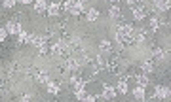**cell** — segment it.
I'll use <instances>...</instances> for the list:
<instances>
[{"instance_id": "obj_19", "label": "cell", "mask_w": 171, "mask_h": 102, "mask_svg": "<svg viewBox=\"0 0 171 102\" xmlns=\"http://www.w3.org/2000/svg\"><path fill=\"white\" fill-rule=\"evenodd\" d=\"M97 17H99V11H97V10H89V11H88V19H89V21H95Z\"/></svg>"}, {"instance_id": "obj_13", "label": "cell", "mask_w": 171, "mask_h": 102, "mask_svg": "<svg viewBox=\"0 0 171 102\" xmlns=\"http://www.w3.org/2000/svg\"><path fill=\"white\" fill-rule=\"evenodd\" d=\"M46 10H48L49 15H57V13H59V4H49Z\"/></svg>"}, {"instance_id": "obj_29", "label": "cell", "mask_w": 171, "mask_h": 102, "mask_svg": "<svg viewBox=\"0 0 171 102\" xmlns=\"http://www.w3.org/2000/svg\"><path fill=\"white\" fill-rule=\"evenodd\" d=\"M19 2H23V4H31L32 0H19Z\"/></svg>"}, {"instance_id": "obj_16", "label": "cell", "mask_w": 171, "mask_h": 102, "mask_svg": "<svg viewBox=\"0 0 171 102\" xmlns=\"http://www.w3.org/2000/svg\"><path fill=\"white\" fill-rule=\"evenodd\" d=\"M116 89H118V93H127V83H126V79H120V83H118V87H116Z\"/></svg>"}, {"instance_id": "obj_4", "label": "cell", "mask_w": 171, "mask_h": 102, "mask_svg": "<svg viewBox=\"0 0 171 102\" xmlns=\"http://www.w3.org/2000/svg\"><path fill=\"white\" fill-rule=\"evenodd\" d=\"M154 97L156 98H169V89H166V87H158Z\"/></svg>"}, {"instance_id": "obj_31", "label": "cell", "mask_w": 171, "mask_h": 102, "mask_svg": "<svg viewBox=\"0 0 171 102\" xmlns=\"http://www.w3.org/2000/svg\"><path fill=\"white\" fill-rule=\"evenodd\" d=\"M112 2H116V0H112Z\"/></svg>"}, {"instance_id": "obj_12", "label": "cell", "mask_w": 171, "mask_h": 102, "mask_svg": "<svg viewBox=\"0 0 171 102\" xmlns=\"http://www.w3.org/2000/svg\"><path fill=\"white\" fill-rule=\"evenodd\" d=\"M78 66H80V61H78V59H69V61H67V68H69V70H74V68H78Z\"/></svg>"}, {"instance_id": "obj_25", "label": "cell", "mask_w": 171, "mask_h": 102, "mask_svg": "<svg viewBox=\"0 0 171 102\" xmlns=\"http://www.w3.org/2000/svg\"><path fill=\"white\" fill-rule=\"evenodd\" d=\"M4 6L6 8H13V6H15V0H4Z\"/></svg>"}, {"instance_id": "obj_24", "label": "cell", "mask_w": 171, "mask_h": 102, "mask_svg": "<svg viewBox=\"0 0 171 102\" xmlns=\"http://www.w3.org/2000/svg\"><path fill=\"white\" fill-rule=\"evenodd\" d=\"M141 66H142V70H146V72H150V70H152V62H142V64H141Z\"/></svg>"}, {"instance_id": "obj_3", "label": "cell", "mask_w": 171, "mask_h": 102, "mask_svg": "<svg viewBox=\"0 0 171 102\" xmlns=\"http://www.w3.org/2000/svg\"><path fill=\"white\" fill-rule=\"evenodd\" d=\"M19 30H21V27H19V23H15V21H10L8 27H6V32L8 34H19Z\"/></svg>"}, {"instance_id": "obj_10", "label": "cell", "mask_w": 171, "mask_h": 102, "mask_svg": "<svg viewBox=\"0 0 171 102\" xmlns=\"http://www.w3.org/2000/svg\"><path fill=\"white\" fill-rule=\"evenodd\" d=\"M34 8H36V11H46V8H48L46 0H36V2H34Z\"/></svg>"}, {"instance_id": "obj_21", "label": "cell", "mask_w": 171, "mask_h": 102, "mask_svg": "<svg viewBox=\"0 0 171 102\" xmlns=\"http://www.w3.org/2000/svg\"><path fill=\"white\" fill-rule=\"evenodd\" d=\"M72 83H74V89H76V91H84V81H78V79H74ZM76 91H74V93H76Z\"/></svg>"}, {"instance_id": "obj_26", "label": "cell", "mask_w": 171, "mask_h": 102, "mask_svg": "<svg viewBox=\"0 0 171 102\" xmlns=\"http://www.w3.org/2000/svg\"><path fill=\"white\" fill-rule=\"evenodd\" d=\"M118 15H120V10L118 8H112L110 10V17H118Z\"/></svg>"}, {"instance_id": "obj_7", "label": "cell", "mask_w": 171, "mask_h": 102, "mask_svg": "<svg viewBox=\"0 0 171 102\" xmlns=\"http://www.w3.org/2000/svg\"><path fill=\"white\" fill-rule=\"evenodd\" d=\"M133 94H135V98H139V100H142V98H145V87H135V89H133Z\"/></svg>"}, {"instance_id": "obj_2", "label": "cell", "mask_w": 171, "mask_h": 102, "mask_svg": "<svg viewBox=\"0 0 171 102\" xmlns=\"http://www.w3.org/2000/svg\"><path fill=\"white\" fill-rule=\"evenodd\" d=\"M52 51H53V53L55 55H65V53H69V46H67V43H63V42H57V43H53V46H52Z\"/></svg>"}, {"instance_id": "obj_32", "label": "cell", "mask_w": 171, "mask_h": 102, "mask_svg": "<svg viewBox=\"0 0 171 102\" xmlns=\"http://www.w3.org/2000/svg\"><path fill=\"white\" fill-rule=\"evenodd\" d=\"M82 2H86V0H82Z\"/></svg>"}, {"instance_id": "obj_15", "label": "cell", "mask_w": 171, "mask_h": 102, "mask_svg": "<svg viewBox=\"0 0 171 102\" xmlns=\"http://www.w3.org/2000/svg\"><path fill=\"white\" fill-rule=\"evenodd\" d=\"M36 81H40V83H48L49 78H48L46 72H38V74H36Z\"/></svg>"}, {"instance_id": "obj_11", "label": "cell", "mask_w": 171, "mask_h": 102, "mask_svg": "<svg viewBox=\"0 0 171 102\" xmlns=\"http://www.w3.org/2000/svg\"><path fill=\"white\" fill-rule=\"evenodd\" d=\"M31 36H32V34L19 30V42H21V43H27V42H31Z\"/></svg>"}, {"instance_id": "obj_17", "label": "cell", "mask_w": 171, "mask_h": 102, "mask_svg": "<svg viewBox=\"0 0 171 102\" xmlns=\"http://www.w3.org/2000/svg\"><path fill=\"white\" fill-rule=\"evenodd\" d=\"M48 91L52 93V94H57V93H59V83H49L48 85Z\"/></svg>"}, {"instance_id": "obj_20", "label": "cell", "mask_w": 171, "mask_h": 102, "mask_svg": "<svg viewBox=\"0 0 171 102\" xmlns=\"http://www.w3.org/2000/svg\"><path fill=\"white\" fill-rule=\"evenodd\" d=\"M137 83H139L141 87H145V85L148 83V78H146V76H137Z\"/></svg>"}, {"instance_id": "obj_22", "label": "cell", "mask_w": 171, "mask_h": 102, "mask_svg": "<svg viewBox=\"0 0 171 102\" xmlns=\"http://www.w3.org/2000/svg\"><path fill=\"white\" fill-rule=\"evenodd\" d=\"M99 47H101L103 51H109V49H110V42H106V40H103L101 43H99Z\"/></svg>"}, {"instance_id": "obj_18", "label": "cell", "mask_w": 171, "mask_h": 102, "mask_svg": "<svg viewBox=\"0 0 171 102\" xmlns=\"http://www.w3.org/2000/svg\"><path fill=\"white\" fill-rule=\"evenodd\" d=\"M74 6H76V0H65V10L72 11V10H74Z\"/></svg>"}, {"instance_id": "obj_6", "label": "cell", "mask_w": 171, "mask_h": 102, "mask_svg": "<svg viewBox=\"0 0 171 102\" xmlns=\"http://www.w3.org/2000/svg\"><path fill=\"white\" fill-rule=\"evenodd\" d=\"M114 97H116V89H114V87H105L103 98H114Z\"/></svg>"}, {"instance_id": "obj_5", "label": "cell", "mask_w": 171, "mask_h": 102, "mask_svg": "<svg viewBox=\"0 0 171 102\" xmlns=\"http://www.w3.org/2000/svg\"><path fill=\"white\" fill-rule=\"evenodd\" d=\"M29 43L40 47V46H44V43H46V38H42V36H31V42H29Z\"/></svg>"}, {"instance_id": "obj_9", "label": "cell", "mask_w": 171, "mask_h": 102, "mask_svg": "<svg viewBox=\"0 0 171 102\" xmlns=\"http://www.w3.org/2000/svg\"><path fill=\"white\" fill-rule=\"evenodd\" d=\"M154 4L158 6V10H163V11L169 10V0H156Z\"/></svg>"}, {"instance_id": "obj_30", "label": "cell", "mask_w": 171, "mask_h": 102, "mask_svg": "<svg viewBox=\"0 0 171 102\" xmlns=\"http://www.w3.org/2000/svg\"><path fill=\"white\" fill-rule=\"evenodd\" d=\"M127 2H129V4H135V2H137V0H127Z\"/></svg>"}, {"instance_id": "obj_28", "label": "cell", "mask_w": 171, "mask_h": 102, "mask_svg": "<svg viewBox=\"0 0 171 102\" xmlns=\"http://www.w3.org/2000/svg\"><path fill=\"white\" fill-rule=\"evenodd\" d=\"M6 34H8V32H6V28H0V40H4Z\"/></svg>"}, {"instance_id": "obj_14", "label": "cell", "mask_w": 171, "mask_h": 102, "mask_svg": "<svg viewBox=\"0 0 171 102\" xmlns=\"http://www.w3.org/2000/svg\"><path fill=\"white\" fill-rule=\"evenodd\" d=\"M145 15H146V11H145V8H137V10L133 11V17H135V19H139V21H141L142 17H145Z\"/></svg>"}, {"instance_id": "obj_23", "label": "cell", "mask_w": 171, "mask_h": 102, "mask_svg": "<svg viewBox=\"0 0 171 102\" xmlns=\"http://www.w3.org/2000/svg\"><path fill=\"white\" fill-rule=\"evenodd\" d=\"M133 40H135V42H145V34H142V32L133 34Z\"/></svg>"}, {"instance_id": "obj_27", "label": "cell", "mask_w": 171, "mask_h": 102, "mask_svg": "<svg viewBox=\"0 0 171 102\" xmlns=\"http://www.w3.org/2000/svg\"><path fill=\"white\" fill-rule=\"evenodd\" d=\"M150 28H152V30H156V28H158V19H152V21H150Z\"/></svg>"}, {"instance_id": "obj_1", "label": "cell", "mask_w": 171, "mask_h": 102, "mask_svg": "<svg viewBox=\"0 0 171 102\" xmlns=\"http://www.w3.org/2000/svg\"><path fill=\"white\" fill-rule=\"evenodd\" d=\"M133 34H135L133 28L129 25H124L116 30V40L120 43H129V42H133Z\"/></svg>"}, {"instance_id": "obj_8", "label": "cell", "mask_w": 171, "mask_h": 102, "mask_svg": "<svg viewBox=\"0 0 171 102\" xmlns=\"http://www.w3.org/2000/svg\"><path fill=\"white\" fill-rule=\"evenodd\" d=\"M152 55H154V61H163V57H166V53H163L160 47H154Z\"/></svg>"}]
</instances>
